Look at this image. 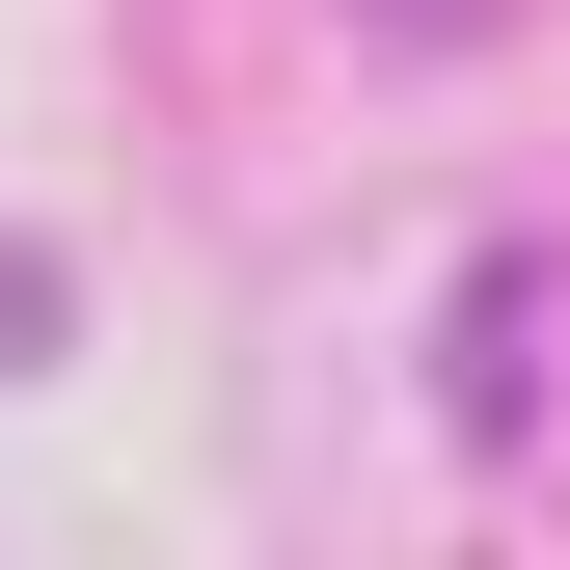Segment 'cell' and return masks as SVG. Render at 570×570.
Returning <instances> with one entry per match:
<instances>
[{"label":"cell","instance_id":"obj_1","mask_svg":"<svg viewBox=\"0 0 570 570\" xmlns=\"http://www.w3.org/2000/svg\"><path fill=\"white\" fill-rule=\"evenodd\" d=\"M435 407H462V462H517V407H543V245H489V272H462V353H435Z\"/></svg>","mask_w":570,"mask_h":570}]
</instances>
